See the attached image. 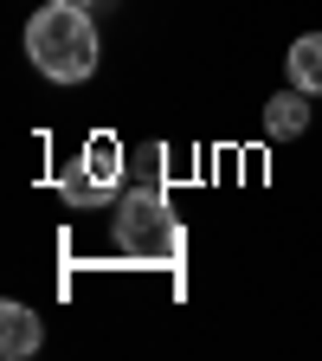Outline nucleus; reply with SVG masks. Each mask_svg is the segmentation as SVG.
Returning <instances> with one entry per match:
<instances>
[{
  "mask_svg": "<svg viewBox=\"0 0 322 361\" xmlns=\"http://www.w3.org/2000/svg\"><path fill=\"white\" fill-rule=\"evenodd\" d=\"M26 59L52 84H84L97 71V26L78 0H52L26 20Z\"/></svg>",
  "mask_w": 322,
  "mask_h": 361,
  "instance_id": "f257e3e1",
  "label": "nucleus"
},
{
  "mask_svg": "<svg viewBox=\"0 0 322 361\" xmlns=\"http://www.w3.org/2000/svg\"><path fill=\"white\" fill-rule=\"evenodd\" d=\"M110 239H116L123 258H142V264H180V258H187V226H180V213H168L155 180L116 200Z\"/></svg>",
  "mask_w": 322,
  "mask_h": 361,
  "instance_id": "f03ea898",
  "label": "nucleus"
},
{
  "mask_svg": "<svg viewBox=\"0 0 322 361\" xmlns=\"http://www.w3.org/2000/svg\"><path fill=\"white\" fill-rule=\"evenodd\" d=\"M116 180H123V142H116V135H90L84 155H78V168L58 180V188H65L71 207H104L116 194Z\"/></svg>",
  "mask_w": 322,
  "mask_h": 361,
  "instance_id": "7ed1b4c3",
  "label": "nucleus"
},
{
  "mask_svg": "<svg viewBox=\"0 0 322 361\" xmlns=\"http://www.w3.org/2000/svg\"><path fill=\"white\" fill-rule=\"evenodd\" d=\"M39 342H45V323H39L20 297H7V303H0V355H7V361H26V355H39Z\"/></svg>",
  "mask_w": 322,
  "mask_h": 361,
  "instance_id": "20e7f679",
  "label": "nucleus"
},
{
  "mask_svg": "<svg viewBox=\"0 0 322 361\" xmlns=\"http://www.w3.org/2000/svg\"><path fill=\"white\" fill-rule=\"evenodd\" d=\"M309 129V90H278V97H271L264 104V135H278V142H284V135H303Z\"/></svg>",
  "mask_w": 322,
  "mask_h": 361,
  "instance_id": "39448f33",
  "label": "nucleus"
},
{
  "mask_svg": "<svg viewBox=\"0 0 322 361\" xmlns=\"http://www.w3.org/2000/svg\"><path fill=\"white\" fill-rule=\"evenodd\" d=\"M290 84L297 90H309V97H322V32H303L297 45H290Z\"/></svg>",
  "mask_w": 322,
  "mask_h": 361,
  "instance_id": "423d86ee",
  "label": "nucleus"
},
{
  "mask_svg": "<svg viewBox=\"0 0 322 361\" xmlns=\"http://www.w3.org/2000/svg\"><path fill=\"white\" fill-rule=\"evenodd\" d=\"M78 7H97V0H78Z\"/></svg>",
  "mask_w": 322,
  "mask_h": 361,
  "instance_id": "0eeeda50",
  "label": "nucleus"
}]
</instances>
